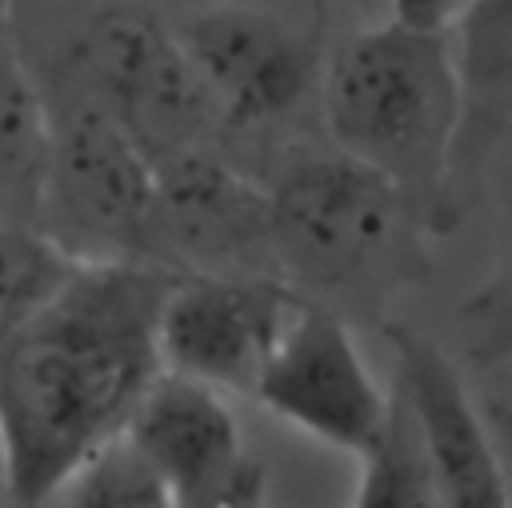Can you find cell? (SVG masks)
I'll return each instance as SVG.
<instances>
[{
  "label": "cell",
  "mask_w": 512,
  "mask_h": 508,
  "mask_svg": "<svg viewBox=\"0 0 512 508\" xmlns=\"http://www.w3.org/2000/svg\"><path fill=\"white\" fill-rule=\"evenodd\" d=\"M176 36L220 128H272L312 88V48L264 8L224 0L200 8Z\"/></svg>",
  "instance_id": "cell-9"
},
{
  "label": "cell",
  "mask_w": 512,
  "mask_h": 508,
  "mask_svg": "<svg viewBox=\"0 0 512 508\" xmlns=\"http://www.w3.org/2000/svg\"><path fill=\"white\" fill-rule=\"evenodd\" d=\"M220 4H224V0H220Z\"/></svg>",
  "instance_id": "cell-21"
},
{
  "label": "cell",
  "mask_w": 512,
  "mask_h": 508,
  "mask_svg": "<svg viewBox=\"0 0 512 508\" xmlns=\"http://www.w3.org/2000/svg\"><path fill=\"white\" fill-rule=\"evenodd\" d=\"M252 400L280 424L356 460L376 444L392 412V392L372 376L344 316L304 296L268 352Z\"/></svg>",
  "instance_id": "cell-6"
},
{
  "label": "cell",
  "mask_w": 512,
  "mask_h": 508,
  "mask_svg": "<svg viewBox=\"0 0 512 508\" xmlns=\"http://www.w3.org/2000/svg\"><path fill=\"white\" fill-rule=\"evenodd\" d=\"M76 72L80 92L120 124L148 160L204 144L212 128L208 96L176 28L148 8L116 4L96 12L76 40Z\"/></svg>",
  "instance_id": "cell-5"
},
{
  "label": "cell",
  "mask_w": 512,
  "mask_h": 508,
  "mask_svg": "<svg viewBox=\"0 0 512 508\" xmlns=\"http://www.w3.org/2000/svg\"><path fill=\"white\" fill-rule=\"evenodd\" d=\"M8 20H12V0H0V56L8 52Z\"/></svg>",
  "instance_id": "cell-19"
},
{
  "label": "cell",
  "mask_w": 512,
  "mask_h": 508,
  "mask_svg": "<svg viewBox=\"0 0 512 508\" xmlns=\"http://www.w3.org/2000/svg\"><path fill=\"white\" fill-rule=\"evenodd\" d=\"M396 400L416 424L444 508H508L504 464L456 364L420 332L388 328Z\"/></svg>",
  "instance_id": "cell-10"
},
{
  "label": "cell",
  "mask_w": 512,
  "mask_h": 508,
  "mask_svg": "<svg viewBox=\"0 0 512 508\" xmlns=\"http://www.w3.org/2000/svg\"><path fill=\"white\" fill-rule=\"evenodd\" d=\"M296 300L280 276H176L156 312V364L220 396H252Z\"/></svg>",
  "instance_id": "cell-7"
},
{
  "label": "cell",
  "mask_w": 512,
  "mask_h": 508,
  "mask_svg": "<svg viewBox=\"0 0 512 508\" xmlns=\"http://www.w3.org/2000/svg\"><path fill=\"white\" fill-rule=\"evenodd\" d=\"M120 440L168 484L180 508L220 492L248 464L228 396L168 372L144 388Z\"/></svg>",
  "instance_id": "cell-11"
},
{
  "label": "cell",
  "mask_w": 512,
  "mask_h": 508,
  "mask_svg": "<svg viewBox=\"0 0 512 508\" xmlns=\"http://www.w3.org/2000/svg\"><path fill=\"white\" fill-rule=\"evenodd\" d=\"M48 148V104L12 52L0 56V220L28 224Z\"/></svg>",
  "instance_id": "cell-13"
},
{
  "label": "cell",
  "mask_w": 512,
  "mask_h": 508,
  "mask_svg": "<svg viewBox=\"0 0 512 508\" xmlns=\"http://www.w3.org/2000/svg\"><path fill=\"white\" fill-rule=\"evenodd\" d=\"M388 4V24L412 28V32H436L448 36L452 24L464 16L468 0H384Z\"/></svg>",
  "instance_id": "cell-17"
},
{
  "label": "cell",
  "mask_w": 512,
  "mask_h": 508,
  "mask_svg": "<svg viewBox=\"0 0 512 508\" xmlns=\"http://www.w3.org/2000/svg\"><path fill=\"white\" fill-rule=\"evenodd\" d=\"M0 488H4V456H0Z\"/></svg>",
  "instance_id": "cell-20"
},
{
  "label": "cell",
  "mask_w": 512,
  "mask_h": 508,
  "mask_svg": "<svg viewBox=\"0 0 512 508\" xmlns=\"http://www.w3.org/2000/svg\"><path fill=\"white\" fill-rule=\"evenodd\" d=\"M152 252L176 276H272L264 188L208 144L152 160Z\"/></svg>",
  "instance_id": "cell-8"
},
{
  "label": "cell",
  "mask_w": 512,
  "mask_h": 508,
  "mask_svg": "<svg viewBox=\"0 0 512 508\" xmlns=\"http://www.w3.org/2000/svg\"><path fill=\"white\" fill-rule=\"evenodd\" d=\"M188 508H264V476L248 460L220 492H212V496H204V500H196Z\"/></svg>",
  "instance_id": "cell-18"
},
{
  "label": "cell",
  "mask_w": 512,
  "mask_h": 508,
  "mask_svg": "<svg viewBox=\"0 0 512 508\" xmlns=\"http://www.w3.org/2000/svg\"><path fill=\"white\" fill-rule=\"evenodd\" d=\"M176 272L72 268L0 348V456L16 508H44L100 444L116 440L156 380V312Z\"/></svg>",
  "instance_id": "cell-1"
},
{
  "label": "cell",
  "mask_w": 512,
  "mask_h": 508,
  "mask_svg": "<svg viewBox=\"0 0 512 508\" xmlns=\"http://www.w3.org/2000/svg\"><path fill=\"white\" fill-rule=\"evenodd\" d=\"M72 264L28 224L0 220V348L60 292Z\"/></svg>",
  "instance_id": "cell-16"
},
{
  "label": "cell",
  "mask_w": 512,
  "mask_h": 508,
  "mask_svg": "<svg viewBox=\"0 0 512 508\" xmlns=\"http://www.w3.org/2000/svg\"><path fill=\"white\" fill-rule=\"evenodd\" d=\"M52 508H180L168 484L116 436L100 444L48 500ZM44 504V508H48Z\"/></svg>",
  "instance_id": "cell-15"
},
{
  "label": "cell",
  "mask_w": 512,
  "mask_h": 508,
  "mask_svg": "<svg viewBox=\"0 0 512 508\" xmlns=\"http://www.w3.org/2000/svg\"><path fill=\"white\" fill-rule=\"evenodd\" d=\"M152 160L84 92L48 108V148L32 228L72 264H156Z\"/></svg>",
  "instance_id": "cell-3"
},
{
  "label": "cell",
  "mask_w": 512,
  "mask_h": 508,
  "mask_svg": "<svg viewBox=\"0 0 512 508\" xmlns=\"http://www.w3.org/2000/svg\"><path fill=\"white\" fill-rule=\"evenodd\" d=\"M352 508H444L412 416L392 392V412L376 444L360 456Z\"/></svg>",
  "instance_id": "cell-14"
},
{
  "label": "cell",
  "mask_w": 512,
  "mask_h": 508,
  "mask_svg": "<svg viewBox=\"0 0 512 508\" xmlns=\"http://www.w3.org/2000/svg\"><path fill=\"white\" fill-rule=\"evenodd\" d=\"M264 208L280 280L336 292L368 280L392 256L408 200L372 168L328 148L280 168L264 188Z\"/></svg>",
  "instance_id": "cell-4"
},
{
  "label": "cell",
  "mask_w": 512,
  "mask_h": 508,
  "mask_svg": "<svg viewBox=\"0 0 512 508\" xmlns=\"http://www.w3.org/2000/svg\"><path fill=\"white\" fill-rule=\"evenodd\" d=\"M512 8L508 0H468L464 16L448 32L456 76V140L448 156L444 212L456 196V180L496 152L508 128L512 88Z\"/></svg>",
  "instance_id": "cell-12"
},
{
  "label": "cell",
  "mask_w": 512,
  "mask_h": 508,
  "mask_svg": "<svg viewBox=\"0 0 512 508\" xmlns=\"http://www.w3.org/2000/svg\"><path fill=\"white\" fill-rule=\"evenodd\" d=\"M320 108L332 152L384 176L408 208L444 212L456 140V76L448 36L400 24L356 28L324 64Z\"/></svg>",
  "instance_id": "cell-2"
}]
</instances>
